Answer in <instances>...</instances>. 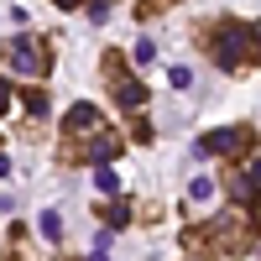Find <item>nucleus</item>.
Here are the masks:
<instances>
[{
  "label": "nucleus",
  "mask_w": 261,
  "mask_h": 261,
  "mask_svg": "<svg viewBox=\"0 0 261 261\" xmlns=\"http://www.w3.org/2000/svg\"><path fill=\"white\" fill-rule=\"evenodd\" d=\"M99 214H105V230H125L130 220H136V209H130L125 199H115V204H105Z\"/></svg>",
  "instance_id": "0eeeda50"
},
{
  "label": "nucleus",
  "mask_w": 261,
  "mask_h": 261,
  "mask_svg": "<svg viewBox=\"0 0 261 261\" xmlns=\"http://www.w3.org/2000/svg\"><path fill=\"white\" fill-rule=\"evenodd\" d=\"M21 99H27V110L42 120V115H47V94H42V89H27V94H21Z\"/></svg>",
  "instance_id": "f8f14e48"
},
{
  "label": "nucleus",
  "mask_w": 261,
  "mask_h": 261,
  "mask_svg": "<svg viewBox=\"0 0 261 261\" xmlns=\"http://www.w3.org/2000/svg\"><path fill=\"white\" fill-rule=\"evenodd\" d=\"M37 230H42V241H47V246H63V220H58L53 209H42V220H37Z\"/></svg>",
  "instance_id": "6e6552de"
},
{
  "label": "nucleus",
  "mask_w": 261,
  "mask_h": 261,
  "mask_svg": "<svg viewBox=\"0 0 261 261\" xmlns=\"http://www.w3.org/2000/svg\"><path fill=\"white\" fill-rule=\"evenodd\" d=\"M167 79H172V89H193V68H188V63H172V68H167Z\"/></svg>",
  "instance_id": "9b49d317"
},
{
  "label": "nucleus",
  "mask_w": 261,
  "mask_h": 261,
  "mask_svg": "<svg viewBox=\"0 0 261 261\" xmlns=\"http://www.w3.org/2000/svg\"><path fill=\"white\" fill-rule=\"evenodd\" d=\"M105 79H110V94H115L120 110H141L146 89H141V79L125 68V58H120V53H105Z\"/></svg>",
  "instance_id": "7ed1b4c3"
},
{
  "label": "nucleus",
  "mask_w": 261,
  "mask_h": 261,
  "mask_svg": "<svg viewBox=\"0 0 261 261\" xmlns=\"http://www.w3.org/2000/svg\"><path fill=\"white\" fill-rule=\"evenodd\" d=\"M225 188H230V199L241 204V209H256V193H261V178L251 167H230L225 172Z\"/></svg>",
  "instance_id": "423d86ee"
},
{
  "label": "nucleus",
  "mask_w": 261,
  "mask_h": 261,
  "mask_svg": "<svg viewBox=\"0 0 261 261\" xmlns=\"http://www.w3.org/2000/svg\"><path fill=\"white\" fill-rule=\"evenodd\" d=\"M130 63H136V68H151V63H157V42H151V37H141L136 47H130Z\"/></svg>",
  "instance_id": "1a4fd4ad"
},
{
  "label": "nucleus",
  "mask_w": 261,
  "mask_h": 261,
  "mask_svg": "<svg viewBox=\"0 0 261 261\" xmlns=\"http://www.w3.org/2000/svg\"><path fill=\"white\" fill-rule=\"evenodd\" d=\"M89 21L105 27V21H110V0H89Z\"/></svg>",
  "instance_id": "4468645a"
},
{
  "label": "nucleus",
  "mask_w": 261,
  "mask_h": 261,
  "mask_svg": "<svg viewBox=\"0 0 261 261\" xmlns=\"http://www.w3.org/2000/svg\"><path fill=\"white\" fill-rule=\"evenodd\" d=\"M94 188H99V193H120V178H115L110 167H99V172H94Z\"/></svg>",
  "instance_id": "ddd939ff"
},
{
  "label": "nucleus",
  "mask_w": 261,
  "mask_h": 261,
  "mask_svg": "<svg viewBox=\"0 0 261 261\" xmlns=\"http://www.w3.org/2000/svg\"><path fill=\"white\" fill-rule=\"evenodd\" d=\"M209 58L230 73L246 63H261V21H220L209 32Z\"/></svg>",
  "instance_id": "f257e3e1"
},
{
  "label": "nucleus",
  "mask_w": 261,
  "mask_h": 261,
  "mask_svg": "<svg viewBox=\"0 0 261 261\" xmlns=\"http://www.w3.org/2000/svg\"><path fill=\"white\" fill-rule=\"evenodd\" d=\"M0 110H11V84L0 79Z\"/></svg>",
  "instance_id": "dca6fc26"
},
{
  "label": "nucleus",
  "mask_w": 261,
  "mask_h": 261,
  "mask_svg": "<svg viewBox=\"0 0 261 261\" xmlns=\"http://www.w3.org/2000/svg\"><path fill=\"white\" fill-rule=\"evenodd\" d=\"M6 261H21V256H6Z\"/></svg>",
  "instance_id": "a211bd4d"
},
{
  "label": "nucleus",
  "mask_w": 261,
  "mask_h": 261,
  "mask_svg": "<svg viewBox=\"0 0 261 261\" xmlns=\"http://www.w3.org/2000/svg\"><path fill=\"white\" fill-rule=\"evenodd\" d=\"M6 63L21 79H47L53 73V42L47 37H16V42H6Z\"/></svg>",
  "instance_id": "f03ea898"
},
{
  "label": "nucleus",
  "mask_w": 261,
  "mask_h": 261,
  "mask_svg": "<svg viewBox=\"0 0 261 261\" xmlns=\"http://www.w3.org/2000/svg\"><path fill=\"white\" fill-rule=\"evenodd\" d=\"M246 146H251V125H225L193 141V157H241Z\"/></svg>",
  "instance_id": "20e7f679"
},
{
  "label": "nucleus",
  "mask_w": 261,
  "mask_h": 261,
  "mask_svg": "<svg viewBox=\"0 0 261 261\" xmlns=\"http://www.w3.org/2000/svg\"><path fill=\"white\" fill-rule=\"evenodd\" d=\"M58 11H79V6H89V0H53Z\"/></svg>",
  "instance_id": "f3484780"
},
{
  "label": "nucleus",
  "mask_w": 261,
  "mask_h": 261,
  "mask_svg": "<svg viewBox=\"0 0 261 261\" xmlns=\"http://www.w3.org/2000/svg\"><path fill=\"white\" fill-rule=\"evenodd\" d=\"M105 130V115H99V105H89V99H79V105H68V115H63V136H68L73 146H84V141H94Z\"/></svg>",
  "instance_id": "39448f33"
},
{
  "label": "nucleus",
  "mask_w": 261,
  "mask_h": 261,
  "mask_svg": "<svg viewBox=\"0 0 261 261\" xmlns=\"http://www.w3.org/2000/svg\"><path fill=\"white\" fill-rule=\"evenodd\" d=\"M214 199V178H193L188 183V204H209Z\"/></svg>",
  "instance_id": "9d476101"
},
{
  "label": "nucleus",
  "mask_w": 261,
  "mask_h": 261,
  "mask_svg": "<svg viewBox=\"0 0 261 261\" xmlns=\"http://www.w3.org/2000/svg\"><path fill=\"white\" fill-rule=\"evenodd\" d=\"M130 136H136V141H151V120L136 115V120H130Z\"/></svg>",
  "instance_id": "2eb2a0df"
}]
</instances>
